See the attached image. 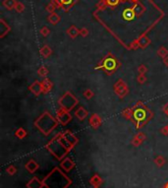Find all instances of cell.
Returning <instances> with one entry per match:
<instances>
[{
  "label": "cell",
  "mask_w": 168,
  "mask_h": 188,
  "mask_svg": "<svg viewBox=\"0 0 168 188\" xmlns=\"http://www.w3.org/2000/svg\"><path fill=\"white\" fill-rule=\"evenodd\" d=\"M80 33H81V35H82V36H86V35H88V30H86V29H82V30H81L80 31Z\"/></svg>",
  "instance_id": "obj_20"
},
{
  "label": "cell",
  "mask_w": 168,
  "mask_h": 188,
  "mask_svg": "<svg viewBox=\"0 0 168 188\" xmlns=\"http://www.w3.org/2000/svg\"><path fill=\"white\" fill-rule=\"evenodd\" d=\"M149 42V40L147 36H142V37H140V40H139V44L142 46H145Z\"/></svg>",
  "instance_id": "obj_12"
},
{
  "label": "cell",
  "mask_w": 168,
  "mask_h": 188,
  "mask_svg": "<svg viewBox=\"0 0 168 188\" xmlns=\"http://www.w3.org/2000/svg\"><path fill=\"white\" fill-rule=\"evenodd\" d=\"M79 33H80V32H79V31L77 30V28H76V27H74V26L71 27V28L68 30V34H69V36H71V37H75Z\"/></svg>",
  "instance_id": "obj_11"
},
{
  "label": "cell",
  "mask_w": 168,
  "mask_h": 188,
  "mask_svg": "<svg viewBox=\"0 0 168 188\" xmlns=\"http://www.w3.org/2000/svg\"><path fill=\"white\" fill-rule=\"evenodd\" d=\"M164 188H168V183H167V184L165 185V187H164Z\"/></svg>",
  "instance_id": "obj_21"
},
{
  "label": "cell",
  "mask_w": 168,
  "mask_h": 188,
  "mask_svg": "<svg viewBox=\"0 0 168 188\" xmlns=\"http://www.w3.org/2000/svg\"><path fill=\"white\" fill-rule=\"evenodd\" d=\"M40 33H41L43 36H47L48 34H49V29L46 28V27H43V28L40 30Z\"/></svg>",
  "instance_id": "obj_17"
},
{
  "label": "cell",
  "mask_w": 168,
  "mask_h": 188,
  "mask_svg": "<svg viewBox=\"0 0 168 188\" xmlns=\"http://www.w3.org/2000/svg\"><path fill=\"white\" fill-rule=\"evenodd\" d=\"M43 186H44V184H43V181L40 180L37 177H34V178H32L28 182V184H27V187H28V188H42Z\"/></svg>",
  "instance_id": "obj_5"
},
{
  "label": "cell",
  "mask_w": 168,
  "mask_h": 188,
  "mask_svg": "<svg viewBox=\"0 0 168 188\" xmlns=\"http://www.w3.org/2000/svg\"><path fill=\"white\" fill-rule=\"evenodd\" d=\"M61 168L65 170V171H70L73 168H74V163L72 162L71 159L66 158L63 162L61 163Z\"/></svg>",
  "instance_id": "obj_6"
},
{
  "label": "cell",
  "mask_w": 168,
  "mask_h": 188,
  "mask_svg": "<svg viewBox=\"0 0 168 188\" xmlns=\"http://www.w3.org/2000/svg\"><path fill=\"white\" fill-rule=\"evenodd\" d=\"M48 148H49L50 152L55 156L58 160L62 159L69 151V150L66 148V146H64L62 142L59 143L58 141H52V143L48 145Z\"/></svg>",
  "instance_id": "obj_3"
},
{
  "label": "cell",
  "mask_w": 168,
  "mask_h": 188,
  "mask_svg": "<svg viewBox=\"0 0 168 188\" xmlns=\"http://www.w3.org/2000/svg\"><path fill=\"white\" fill-rule=\"evenodd\" d=\"M154 162H155V164H158V166H162V165H163V164H164V159L162 158V157H158V158L155 159Z\"/></svg>",
  "instance_id": "obj_15"
},
{
  "label": "cell",
  "mask_w": 168,
  "mask_h": 188,
  "mask_svg": "<svg viewBox=\"0 0 168 188\" xmlns=\"http://www.w3.org/2000/svg\"><path fill=\"white\" fill-rule=\"evenodd\" d=\"M36 124L39 125L37 127L40 128V129L42 131V132H44V128H46V133H48L49 131H51L54 126H56V122L54 121L53 119V117H51L48 113H45L43 116L40 117V119H39V121L36 122Z\"/></svg>",
  "instance_id": "obj_2"
},
{
  "label": "cell",
  "mask_w": 168,
  "mask_h": 188,
  "mask_svg": "<svg viewBox=\"0 0 168 188\" xmlns=\"http://www.w3.org/2000/svg\"><path fill=\"white\" fill-rule=\"evenodd\" d=\"M48 20H49V22L51 23V24H53V25H55V24H57L59 21H60V18H59V16L57 15V14H54V13H52L49 17H48Z\"/></svg>",
  "instance_id": "obj_10"
},
{
  "label": "cell",
  "mask_w": 168,
  "mask_h": 188,
  "mask_svg": "<svg viewBox=\"0 0 168 188\" xmlns=\"http://www.w3.org/2000/svg\"><path fill=\"white\" fill-rule=\"evenodd\" d=\"M94 188H99V187H94Z\"/></svg>",
  "instance_id": "obj_23"
},
{
  "label": "cell",
  "mask_w": 168,
  "mask_h": 188,
  "mask_svg": "<svg viewBox=\"0 0 168 188\" xmlns=\"http://www.w3.org/2000/svg\"><path fill=\"white\" fill-rule=\"evenodd\" d=\"M136 16H137L136 12H135V10L132 8H126L122 13V17L125 21H132Z\"/></svg>",
  "instance_id": "obj_4"
},
{
  "label": "cell",
  "mask_w": 168,
  "mask_h": 188,
  "mask_svg": "<svg viewBox=\"0 0 168 188\" xmlns=\"http://www.w3.org/2000/svg\"><path fill=\"white\" fill-rule=\"evenodd\" d=\"M15 9H16V11H17V12L21 13V12H23L25 10V6H24L23 3L17 2V4H16V6H15Z\"/></svg>",
  "instance_id": "obj_13"
},
{
  "label": "cell",
  "mask_w": 168,
  "mask_h": 188,
  "mask_svg": "<svg viewBox=\"0 0 168 188\" xmlns=\"http://www.w3.org/2000/svg\"><path fill=\"white\" fill-rule=\"evenodd\" d=\"M16 171H17V169H16V168H15V166H13V165L9 166V168L7 169V173L9 174H11V175H13L14 173H16Z\"/></svg>",
  "instance_id": "obj_16"
},
{
  "label": "cell",
  "mask_w": 168,
  "mask_h": 188,
  "mask_svg": "<svg viewBox=\"0 0 168 188\" xmlns=\"http://www.w3.org/2000/svg\"><path fill=\"white\" fill-rule=\"evenodd\" d=\"M16 4H17V2H16L15 0H4V1H3V5L9 10L15 8Z\"/></svg>",
  "instance_id": "obj_9"
},
{
  "label": "cell",
  "mask_w": 168,
  "mask_h": 188,
  "mask_svg": "<svg viewBox=\"0 0 168 188\" xmlns=\"http://www.w3.org/2000/svg\"><path fill=\"white\" fill-rule=\"evenodd\" d=\"M101 183H102V179L99 177V175L95 174L94 176L91 177V179H90V184L93 185L94 187H99Z\"/></svg>",
  "instance_id": "obj_8"
},
{
  "label": "cell",
  "mask_w": 168,
  "mask_h": 188,
  "mask_svg": "<svg viewBox=\"0 0 168 188\" xmlns=\"http://www.w3.org/2000/svg\"><path fill=\"white\" fill-rule=\"evenodd\" d=\"M63 5H70L73 3V0H61Z\"/></svg>",
  "instance_id": "obj_19"
},
{
  "label": "cell",
  "mask_w": 168,
  "mask_h": 188,
  "mask_svg": "<svg viewBox=\"0 0 168 188\" xmlns=\"http://www.w3.org/2000/svg\"><path fill=\"white\" fill-rule=\"evenodd\" d=\"M54 9H55V6H54L53 4H49V5H48V6H47V8H46V10H47V11H48V12H50L51 14L53 13Z\"/></svg>",
  "instance_id": "obj_18"
},
{
  "label": "cell",
  "mask_w": 168,
  "mask_h": 188,
  "mask_svg": "<svg viewBox=\"0 0 168 188\" xmlns=\"http://www.w3.org/2000/svg\"><path fill=\"white\" fill-rule=\"evenodd\" d=\"M119 2H120V0H106V4L109 6H116Z\"/></svg>",
  "instance_id": "obj_14"
},
{
  "label": "cell",
  "mask_w": 168,
  "mask_h": 188,
  "mask_svg": "<svg viewBox=\"0 0 168 188\" xmlns=\"http://www.w3.org/2000/svg\"><path fill=\"white\" fill-rule=\"evenodd\" d=\"M26 169H28V171H30L31 173H35L37 169H39V164H37L34 160H29L28 163H27Z\"/></svg>",
  "instance_id": "obj_7"
},
{
  "label": "cell",
  "mask_w": 168,
  "mask_h": 188,
  "mask_svg": "<svg viewBox=\"0 0 168 188\" xmlns=\"http://www.w3.org/2000/svg\"><path fill=\"white\" fill-rule=\"evenodd\" d=\"M132 1H134V2H137V1H138V0H132Z\"/></svg>",
  "instance_id": "obj_22"
},
{
  "label": "cell",
  "mask_w": 168,
  "mask_h": 188,
  "mask_svg": "<svg viewBox=\"0 0 168 188\" xmlns=\"http://www.w3.org/2000/svg\"><path fill=\"white\" fill-rule=\"evenodd\" d=\"M46 188H68L72 181L58 168H55L42 180Z\"/></svg>",
  "instance_id": "obj_1"
}]
</instances>
